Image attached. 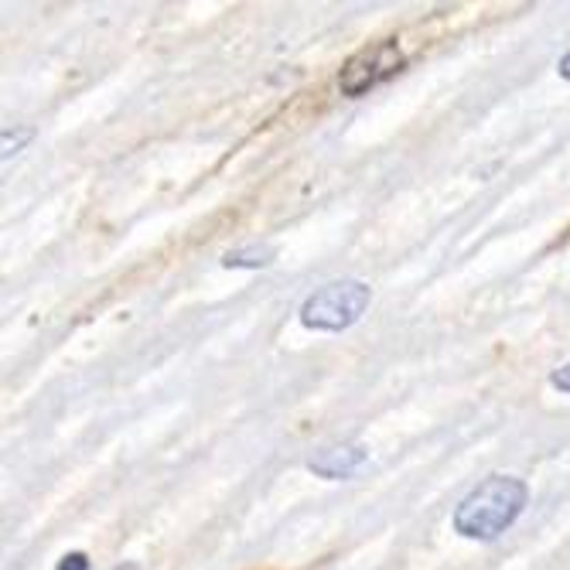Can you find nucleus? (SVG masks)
Here are the masks:
<instances>
[{
	"label": "nucleus",
	"instance_id": "5",
	"mask_svg": "<svg viewBox=\"0 0 570 570\" xmlns=\"http://www.w3.org/2000/svg\"><path fill=\"white\" fill-rule=\"evenodd\" d=\"M270 260H273V249H267V246L257 249L254 246V249H236V254H226L223 264L226 267H267Z\"/></svg>",
	"mask_w": 570,
	"mask_h": 570
},
{
	"label": "nucleus",
	"instance_id": "8",
	"mask_svg": "<svg viewBox=\"0 0 570 570\" xmlns=\"http://www.w3.org/2000/svg\"><path fill=\"white\" fill-rule=\"evenodd\" d=\"M557 73H560L563 79H570V52H567V55L560 58V65H557Z\"/></svg>",
	"mask_w": 570,
	"mask_h": 570
},
{
	"label": "nucleus",
	"instance_id": "2",
	"mask_svg": "<svg viewBox=\"0 0 570 570\" xmlns=\"http://www.w3.org/2000/svg\"><path fill=\"white\" fill-rule=\"evenodd\" d=\"M373 291L359 280H342V283H329V288L314 291L304 304H301V325L311 332H342L352 329L363 318V311L369 308Z\"/></svg>",
	"mask_w": 570,
	"mask_h": 570
},
{
	"label": "nucleus",
	"instance_id": "1",
	"mask_svg": "<svg viewBox=\"0 0 570 570\" xmlns=\"http://www.w3.org/2000/svg\"><path fill=\"white\" fill-rule=\"evenodd\" d=\"M526 506V485L513 475L485 478L454 513V529L469 540H495Z\"/></svg>",
	"mask_w": 570,
	"mask_h": 570
},
{
	"label": "nucleus",
	"instance_id": "3",
	"mask_svg": "<svg viewBox=\"0 0 570 570\" xmlns=\"http://www.w3.org/2000/svg\"><path fill=\"white\" fill-rule=\"evenodd\" d=\"M404 68V52L394 39L376 42L363 49L359 55H352L338 76V89L345 96H366L369 89L383 86L386 79H394Z\"/></svg>",
	"mask_w": 570,
	"mask_h": 570
},
{
	"label": "nucleus",
	"instance_id": "4",
	"mask_svg": "<svg viewBox=\"0 0 570 570\" xmlns=\"http://www.w3.org/2000/svg\"><path fill=\"white\" fill-rule=\"evenodd\" d=\"M366 461V448H332V451H322L318 458L308 461V469L325 475V478H345L348 472H355Z\"/></svg>",
	"mask_w": 570,
	"mask_h": 570
},
{
	"label": "nucleus",
	"instance_id": "6",
	"mask_svg": "<svg viewBox=\"0 0 570 570\" xmlns=\"http://www.w3.org/2000/svg\"><path fill=\"white\" fill-rule=\"evenodd\" d=\"M58 570H89V560H86V553H68V557H62Z\"/></svg>",
	"mask_w": 570,
	"mask_h": 570
},
{
	"label": "nucleus",
	"instance_id": "7",
	"mask_svg": "<svg viewBox=\"0 0 570 570\" xmlns=\"http://www.w3.org/2000/svg\"><path fill=\"white\" fill-rule=\"evenodd\" d=\"M550 383H553L557 389H563V394H570V363H567V366H560V369L550 376Z\"/></svg>",
	"mask_w": 570,
	"mask_h": 570
}]
</instances>
